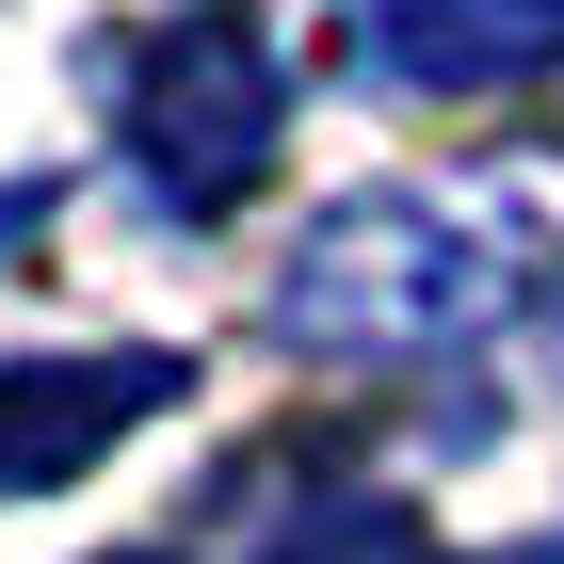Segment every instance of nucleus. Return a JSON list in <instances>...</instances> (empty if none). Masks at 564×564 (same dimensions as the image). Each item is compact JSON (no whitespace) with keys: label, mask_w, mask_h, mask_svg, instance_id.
Returning a JSON list of instances; mask_svg holds the SVG:
<instances>
[{"label":"nucleus","mask_w":564,"mask_h":564,"mask_svg":"<svg viewBox=\"0 0 564 564\" xmlns=\"http://www.w3.org/2000/svg\"><path fill=\"white\" fill-rule=\"evenodd\" d=\"M274 323L306 355H468L500 323V259L435 194H339L306 226V259L274 274Z\"/></svg>","instance_id":"obj_1"},{"label":"nucleus","mask_w":564,"mask_h":564,"mask_svg":"<svg viewBox=\"0 0 564 564\" xmlns=\"http://www.w3.org/2000/svg\"><path fill=\"white\" fill-rule=\"evenodd\" d=\"M274 130H291V65L242 0H194L177 33L130 48V177L177 226H226L274 177Z\"/></svg>","instance_id":"obj_2"},{"label":"nucleus","mask_w":564,"mask_h":564,"mask_svg":"<svg viewBox=\"0 0 564 564\" xmlns=\"http://www.w3.org/2000/svg\"><path fill=\"white\" fill-rule=\"evenodd\" d=\"M339 65L371 97H484L564 65V0H339Z\"/></svg>","instance_id":"obj_3"},{"label":"nucleus","mask_w":564,"mask_h":564,"mask_svg":"<svg viewBox=\"0 0 564 564\" xmlns=\"http://www.w3.org/2000/svg\"><path fill=\"white\" fill-rule=\"evenodd\" d=\"M145 403H177V355H130V339L113 355H17V371H0V500L82 484Z\"/></svg>","instance_id":"obj_4"},{"label":"nucleus","mask_w":564,"mask_h":564,"mask_svg":"<svg viewBox=\"0 0 564 564\" xmlns=\"http://www.w3.org/2000/svg\"><path fill=\"white\" fill-rule=\"evenodd\" d=\"M33 210H48V177H17V194H0V259L33 242Z\"/></svg>","instance_id":"obj_5"},{"label":"nucleus","mask_w":564,"mask_h":564,"mask_svg":"<svg viewBox=\"0 0 564 564\" xmlns=\"http://www.w3.org/2000/svg\"><path fill=\"white\" fill-rule=\"evenodd\" d=\"M130 564H145V549H130Z\"/></svg>","instance_id":"obj_6"}]
</instances>
